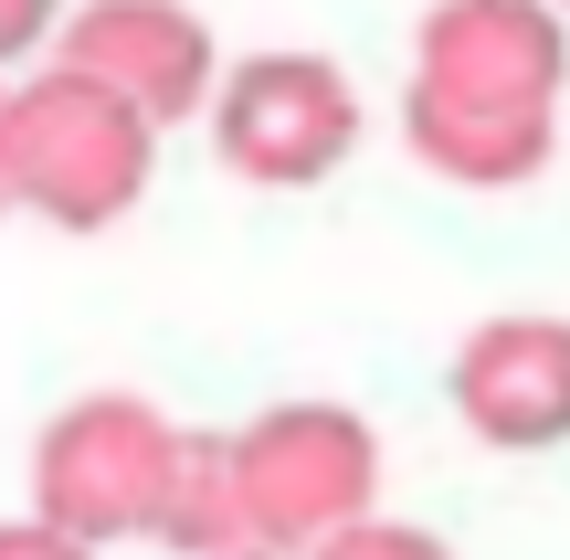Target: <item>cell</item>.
Instances as JSON below:
<instances>
[{
	"label": "cell",
	"instance_id": "9",
	"mask_svg": "<svg viewBox=\"0 0 570 560\" xmlns=\"http://www.w3.org/2000/svg\"><path fill=\"white\" fill-rule=\"evenodd\" d=\"M244 540V508H233V465H223V434H202V423H180V455H169V498H159V529H148V550L169 560H212Z\"/></svg>",
	"mask_w": 570,
	"mask_h": 560
},
{
	"label": "cell",
	"instance_id": "6",
	"mask_svg": "<svg viewBox=\"0 0 570 560\" xmlns=\"http://www.w3.org/2000/svg\"><path fill=\"white\" fill-rule=\"evenodd\" d=\"M454 423L497 455H550L570 444V317L550 307H497L454 338Z\"/></svg>",
	"mask_w": 570,
	"mask_h": 560
},
{
	"label": "cell",
	"instance_id": "1",
	"mask_svg": "<svg viewBox=\"0 0 570 560\" xmlns=\"http://www.w3.org/2000/svg\"><path fill=\"white\" fill-rule=\"evenodd\" d=\"M0 148H11V212L53 233H117L159 180V127L53 53L0 85Z\"/></svg>",
	"mask_w": 570,
	"mask_h": 560
},
{
	"label": "cell",
	"instance_id": "15",
	"mask_svg": "<svg viewBox=\"0 0 570 560\" xmlns=\"http://www.w3.org/2000/svg\"><path fill=\"white\" fill-rule=\"evenodd\" d=\"M550 11H560V21H570V0H550Z\"/></svg>",
	"mask_w": 570,
	"mask_h": 560
},
{
	"label": "cell",
	"instance_id": "5",
	"mask_svg": "<svg viewBox=\"0 0 570 560\" xmlns=\"http://www.w3.org/2000/svg\"><path fill=\"white\" fill-rule=\"evenodd\" d=\"M53 63H75L85 85H106L117 106H138L148 127H190L223 75V42L190 0H63L53 21Z\"/></svg>",
	"mask_w": 570,
	"mask_h": 560
},
{
	"label": "cell",
	"instance_id": "10",
	"mask_svg": "<svg viewBox=\"0 0 570 560\" xmlns=\"http://www.w3.org/2000/svg\"><path fill=\"white\" fill-rule=\"evenodd\" d=\"M296 560H454V550L433 540L423 519H381V508H370V519H348V529H327V540H306Z\"/></svg>",
	"mask_w": 570,
	"mask_h": 560
},
{
	"label": "cell",
	"instance_id": "12",
	"mask_svg": "<svg viewBox=\"0 0 570 560\" xmlns=\"http://www.w3.org/2000/svg\"><path fill=\"white\" fill-rule=\"evenodd\" d=\"M0 560H106V550L63 540L53 519H32V508H21V519H0Z\"/></svg>",
	"mask_w": 570,
	"mask_h": 560
},
{
	"label": "cell",
	"instance_id": "7",
	"mask_svg": "<svg viewBox=\"0 0 570 560\" xmlns=\"http://www.w3.org/2000/svg\"><path fill=\"white\" fill-rule=\"evenodd\" d=\"M412 85L465 106H560L570 96V21L550 0H433L412 21Z\"/></svg>",
	"mask_w": 570,
	"mask_h": 560
},
{
	"label": "cell",
	"instance_id": "14",
	"mask_svg": "<svg viewBox=\"0 0 570 560\" xmlns=\"http://www.w3.org/2000/svg\"><path fill=\"white\" fill-rule=\"evenodd\" d=\"M0 85H11V75H0ZM0 212H11V148H0Z\"/></svg>",
	"mask_w": 570,
	"mask_h": 560
},
{
	"label": "cell",
	"instance_id": "11",
	"mask_svg": "<svg viewBox=\"0 0 570 560\" xmlns=\"http://www.w3.org/2000/svg\"><path fill=\"white\" fill-rule=\"evenodd\" d=\"M53 21H63V0H0V75L53 53Z\"/></svg>",
	"mask_w": 570,
	"mask_h": 560
},
{
	"label": "cell",
	"instance_id": "4",
	"mask_svg": "<svg viewBox=\"0 0 570 560\" xmlns=\"http://www.w3.org/2000/svg\"><path fill=\"white\" fill-rule=\"evenodd\" d=\"M169 455H180V423L148 392H75L32 434V519H53L85 550L148 540L169 498Z\"/></svg>",
	"mask_w": 570,
	"mask_h": 560
},
{
	"label": "cell",
	"instance_id": "8",
	"mask_svg": "<svg viewBox=\"0 0 570 560\" xmlns=\"http://www.w3.org/2000/svg\"><path fill=\"white\" fill-rule=\"evenodd\" d=\"M402 148L444 190H529L560 159V106H465L402 85Z\"/></svg>",
	"mask_w": 570,
	"mask_h": 560
},
{
	"label": "cell",
	"instance_id": "2",
	"mask_svg": "<svg viewBox=\"0 0 570 560\" xmlns=\"http://www.w3.org/2000/svg\"><path fill=\"white\" fill-rule=\"evenodd\" d=\"M202 127H212V159L254 190H317L360 159L370 138V106H360V75L317 42H265V53H223L202 96Z\"/></svg>",
	"mask_w": 570,
	"mask_h": 560
},
{
	"label": "cell",
	"instance_id": "13",
	"mask_svg": "<svg viewBox=\"0 0 570 560\" xmlns=\"http://www.w3.org/2000/svg\"><path fill=\"white\" fill-rule=\"evenodd\" d=\"M212 560H296V550H265V540H233V550H212Z\"/></svg>",
	"mask_w": 570,
	"mask_h": 560
},
{
	"label": "cell",
	"instance_id": "3",
	"mask_svg": "<svg viewBox=\"0 0 570 560\" xmlns=\"http://www.w3.org/2000/svg\"><path fill=\"white\" fill-rule=\"evenodd\" d=\"M223 465H233L244 540L265 550H306L381 508V434L348 402H265L254 423L223 434Z\"/></svg>",
	"mask_w": 570,
	"mask_h": 560
}]
</instances>
